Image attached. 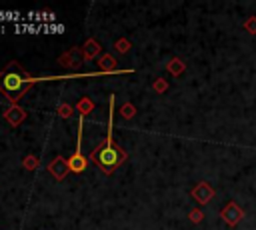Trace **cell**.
Instances as JSON below:
<instances>
[{
  "label": "cell",
  "mask_w": 256,
  "mask_h": 230,
  "mask_svg": "<svg viewBox=\"0 0 256 230\" xmlns=\"http://www.w3.org/2000/svg\"><path fill=\"white\" fill-rule=\"evenodd\" d=\"M244 30H248L250 34H256V16H250V18L244 22Z\"/></svg>",
  "instance_id": "obj_9"
},
{
  "label": "cell",
  "mask_w": 256,
  "mask_h": 230,
  "mask_svg": "<svg viewBox=\"0 0 256 230\" xmlns=\"http://www.w3.org/2000/svg\"><path fill=\"white\" fill-rule=\"evenodd\" d=\"M2 32H6V26H4V24H0V34H2Z\"/></svg>",
  "instance_id": "obj_11"
},
{
  "label": "cell",
  "mask_w": 256,
  "mask_h": 230,
  "mask_svg": "<svg viewBox=\"0 0 256 230\" xmlns=\"http://www.w3.org/2000/svg\"><path fill=\"white\" fill-rule=\"evenodd\" d=\"M82 122H84V116L80 114V118H78V140H76V150H74V154L70 156V160H68V168L72 170V172H84V168H86V160H84V156H82Z\"/></svg>",
  "instance_id": "obj_3"
},
{
  "label": "cell",
  "mask_w": 256,
  "mask_h": 230,
  "mask_svg": "<svg viewBox=\"0 0 256 230\" xmlns=\"http://www.w3.org/2000/svg\"><path fill=\"white\" fill-rule=\"evenodd\" d=\"M108 102H110V114H108V136H106V142H104V146L98 150V152H94V158H96V162L104 168V170H112V168H116L120 162H122V152L112 144V124H114V94H110V98H108Z\"/></svg>",
  "instance_id": "obj_1"
},
{
  "label": "cell",
  "mask_w": 256,
  "mask_h": 230,
  "mask_svg": "<svg viewBox=\"0 0 256 230\" xmlns=\"http://www.w3.org/2000/svg\"><path fill=\"white\" fill-rule=\"evenodd\" d=\"M220 216H222V220H224L228 226H236V224L244 218V210H242L236 202H228V204L222 208Z\"/></svg>",
  "instance_id": "obj_4"
},
{
  "label": "cell",
  "mask_w": 256,
  "mask_h": 230,
  "mask_svg": "<svg viewBox=\"0 0 256 230\" xmlns=\"http://www.w3.org/2000/svg\"><path fill=\"white\" fill-rule=\"evenodd\" d=\"M60 32H64V24H58V22L44 24V34H60Z\"/></svg>",
  "instance_id": "obj_8"
},
{
  "label": "cell",
  "mask_w": 256,
  "mask_h": 230,
  "mask_svg": "<svg viewBox=\"0 0 256 230\" xmlns=\"http://www.w3.org/2000/svg\"><path fill=\"white\" fill-rule=\"evenodd\" d=\"M2 22H14V26H16V24L26 22V18L20 12H0V24Z\"/></svg>",
  "instance_id": "obj_7"
},
{
  "label": "cell",
  "mask_w": 256,
  "mask_h": 230,
  "mask_svg": "<svg viewBox=\"0 0 256 230\" xmlns=\"http://www.w3.org/2000/svg\"><path fill=\"white\" fill-rule=\"evenodd\" d=\"M30 82V78H26L20 70H16L14 66H10L2 76H0V88L10 96V98H16L22 90H24V86Z\"/></svg>",
  "instance_id": "obj_2"
},
{
  "label": "cell",
  "mask_w": 256,
  "mask_h": 230,
  "mask_svg": "<svg viewBox=\"0 0 256 230\" xmlns=\"http://www.w3.org/2000/svg\"><path fill=\"white\" fill-rule=\"evenodd\" d=\"M16 34H38V32H44V24H34V22H22V24H16L14 26Z\"/></svg>",
  "instance_id": "obj_6"
},
{
  "label": "cell",
  "mask_w": 256,
  "mask_h": 230,
  "mask_svg": "<svg viewBox=\"0 0 256 230\" xmlns=\"http://www.w3.org/2000/svg\"><path fill=\"white\" fill-rule=\"evenodd\" d=\"M192 220H202V212H192Z\"/></svg>",
  "instance_id": "obj_10"
},
{
  "label": "cell",
  "mask_w": 256,
  "mask_h": 230,
  "mask_svg": "<svg viewBox=\"0 0 256 230\" xmlns=\"http://www.w3.org/2000/svg\"><path fill=\"white\" fill-rule=\"evenodd\" d=\"M192 196H194L200 204H206V202H210V200H212L214 190H212V186H208L206 182H202V184H198V186L192 190Z\"/></svg>",
  "instance_id": "obj_5"
}]
</instances>
